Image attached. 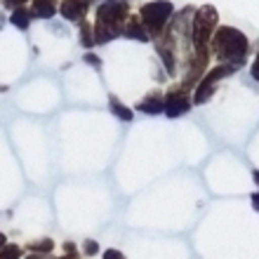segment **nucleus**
<instances>
[{
	"mask_svg": "<svg viewBox=\"0 0 259 259\" xmlns=\"http://www.w3.org/2000/svg\"><path fill=\"white\" fill-rule=\"evenodd\" d=\"M130 19V5L127 0H104L95 12V45L113 40L118 35H123V28Z\"/></svg>",
	"mask_w": 259,
	"mask_h": 259,
	"instance_id": "1",
	"label": "nucleus"
},
{
	"mask_svg": "<svg viewBox=\"0 0 259 259\" xmlns=\"http://www.w3.org/2000/svg\"><path fill=\"white\" fill-rule=\"evenodd\" d=\"M212 50L222 64L233 66L238 71L240 66H245L247 62V50H250V40L243 31L236 26H219L212 35Z\"/></svg>",
	"mask_w": 259,
	"mask_h": 259,
	"instance_id": "2",
	"label": "nucleus"
},
{
	"mask_svg": "<svg viewBox=\"0 0 259 259\" xmlns=\"http://www.w3.org/2000/svg\"><path fill=\"white\" fill-rule=\"evenodd\" d=\"M217 21H219V14L212 5H203L196 10V14H193V26H191L196 55H210V52H207V45L212 42V35L217 31Z\"/></svg>",
	"mask_w": 259,
	"mask_h": 259,
	"instance_id": "3",
	"label": "nucleus"
},
{
	"mask_svg": "<svg viewBox=\"0 0 259 259\" xmlns=\"http://www.w3.org/2000/svg\"><path fill=\"white\" fill-rule=\"evenodd\" d=\"M172 14H175V5H172L170 0H151V3L142 5L139 19H142L146 33L151 38H156V35L163 33L165 24L172 19Z\"/></svg>",
	"mask_w": 259,
	"mask_h": 259,
	"instance_id": "4",
	"label": "nucleus"
},
{
	"mask_svg": "<svg viewBox=\"0 0 259 259\" xmlns=\"http://www.w3.org/2000/svg\"><path fill=\"white\" fill-rule=\"evenodd\" d=\"M231 73H236V68L226 66V64H219V66L210 68L196 85V92H193V106H203L205 102H210L212 95H214V90H217V82L222 80V78H226V75H231Z\"/></svg>",
	"mask_w": 259,
	"mask_h": 259,
	"instance_id": "5",
	"label": "nucleus"
},
{
	"mask_svg": "<svg viewBox=\"0 0 259 259\" xmlns=\"http://www.w3.org/2000/svg\"><path fill=\"white\" fill-rule=\"evenodd\" d=\"M193 106V99L189 97V90L182 88V85H175L165 92V116L167 118H179L189 113Z\"/></svg>",
	"mask_w": 259,
	"mask_h": 259,
	"instance_id": "6",
	"label": "nucleus"
},
{
	"mask_svg": "<svg viewBox=\"0 0 259 259\" xmlns=\"http://www.w3.org/2000/svg\"><path fill=\"white\" fill-rule=\"evenodd\" d=\"M90 3H92V0H62L59 12H62V17L68 21H82L88 17Z\"/></svg>",
	"mask_w": 259,
	"mask_h": 259,
	"instance_id": "7",
	"label": "nucleus"
},
{
	"mask_svg": "<svg viewBox=\"0 0 259 259\" xmlns=\"http://www.w3.org/2000/svg\"><path fill=\"white\" fill-rule=\"evenodd\" d=\"M137 111H139V113H146V116H158V113H163L165 111V95H160V92L146 95L142 102L137 104Z\"/></svg>",
	"mask_w": 259,
	"mask_h": 259,
	"instance_id": "8",
	"label": "nucleus"
},
{
	"mask_svg": "<svg viewBox=\"0 0 259 259\" xmlns=\"http://www.w3.org/2000/svg\"><path fill=\"white\" fill-rule=\"evenodd\" d=\"M123 35L125 38H135V40H139V42H149V38H151V35L146 33V28H144L142 19H139V17H132V14H130L127 24H125V28H123Z\"/></svg>",
	"mask_w": 259,
	"mask_h": 259,
	"instance_id": "9",
	"label": "nucleus"
},
{
	"mask_svg": "<svg viewBox=\"0 0 259 259\" xmlns=\"http://www.w3.org/2000/svg\"><path fill=\"white\" fill-rule=\"evenodd\" d=\"M57 12V0H33L31 5V17L35 19H50Z\"/></svg>",
	"mask_w": 259,
	"mask_h": 259,
	"instance_id": "10",
	"label": "nucleus"
},
{
	"mask_svg": "<svg viewBox=\"0 0 259 259\" xmlns=\"http://www.w3.org/2000/svg\"><path fill=\"white\" fill-rule=\"evenodd\" d=\"M109 111L118 118V120H120V123H130V120L135 118L132 109H130V106H125V104L120 102V99H118L116 95H111V97H109Z\"/></svg>",
	"mask_w": 259,
	"mask_h": 259,
	"instance_id": "11",
	"label": "nucleus"
},
{
	"mask_svg": "<svg viewBox=\"0 0 259 259\" xmlns=\"http://www.w3.org/2000/svg\"><path fill=\"white\" fill-rule=\"evenodd\" d=\"M31 10H26V7H17V10H12V14H10V24L17 28H21V31H26L28 26H31Z\"/></svg>",
	"mask_w": 259,
	"mask_h": 259,
	"instance_id": "12",
	"label": "nucleus"
},
{
	"mask_svg": "<svg viewBox=\"0 0 259 259\" xmlns=\"http://www.w3.org/2000/svg\"><path fill=\"white\" fill-rule=\"evenodd\" d=\"M158 55H160V59H163L165 68H167V73H175L177 71V62H175V50L170 48V45H165V42H158Z\"/></svg>",
	"mask_w": 259,
	"mask_h": 259,
	"instance_id": "13",
	"label": "nucleus"
},
{
	"mask_svg": "<svg viewBox=\"0 0 259 259\" xmlns=\"http://www.w3.org/2000/svg\"><path fill=\"white\" fill-rule=\"evenodd\" d=\"M28 250H31L33 254H45V257H50V252L55 250V240L52 238L33 240V243H28Z\"/></svg>",
	"mask_w": 259,
	"mask_h": 259,
	"instance_id": "14",
	"label": "nucleus"
},
{
	"mask_svg": "<svg viewBox=\"0 0 259 259\" xmlns=\"http://www.w3.org/2000/svg\"><path fill=\"white\" fill-rule=\"evenodd\" d=\"M80 45L82 48H92L95 45V33H92V24L88 19L80 21Z\"/></svg>",
	"mask_w": 259,
	"mask_h": 259,
	"instance_id": "15",
	"label": "nucleus"
},
{
	"mask_svg": "<svg viewBox=\"0 0 259 259\" xmlns=\"http://www.w3.org/2000/svg\"><path fill=\"white\" fill-rule=\"evenodd\" d=\"M24 250L19 245H12V243H7L3 250H0V259H21Z\"/></svg>",
	"mask_w": 259,
	"mask_h": 259,
	"instance_id": "16",
	"label": "nucleus"
},
{
	"mask_svg": "<svg viewBox=\"0 0 259 259\" xmlns=\"http://www.w3.org/2000/svg\"><path fill=\"white\" fill-rule=\"evenodd\" d=\"M99 252V243H97V240H85V245H82V254H85V257H92V254H97Z\"/></svg>",
	"mask_w": 259,
	"mask_h": 259,
	"instance_id": "17",
	"label": "nucleus"
},
{
	"mask_svg": "<svg viewBox=\"0 0 259 259\" xmlns=\"http://www.w3.org/2000/svg\"><path fill=\"white\" fill-rule=\"evenodd\" d=\"M102 259H125V254L120 252V250H113V247H109V250H104V257Z\"/></svg>",
	"mask_w": 259,
	"mask_h": 259,
	"instance_id": "18",
	"label": "nucleus"
},
{
	"mask_svg": "<svg viewBox=\"0 0 259 259\" xmlns=\"http://www.w3.org/2000/svg\"><path fill=\"white\" fill-rule=\"evenodd\" d=\"M24 3H28V0H3V5H5L7 10H17V7H24Z\"/></svg>",
	"mask_w": 259,
	"mask_h": 259,
	"instance_id": "19",
	"label": "nucleus"
},
{
	"mask_svg": "<svg viewBox=\"0 0 259 259\" xmlns=\"http://www.w3.org/2000/svg\"><path fill=\"white\" fill-rule=\"evenodd\" d=\"M64 254H78V247H75V243L66 240V243H64Z\"/></svg>",
	"mask_w": 259,
	"mask_h": 259,
	"instance_id": "20",
	"label": "nucleus"
},
{
	"mask_svg": "<svg viewBox=\"0 0 259 259\" xmlns=\"http://www.w3.org/2000/svg\"><path fill=\"white\" fill-rule=\"evenodd\" d=\"M85 62H88V64H95V66H102V59H99L97 55H92V52H88V55H85Z\"/></svg>",
	"mask_w": 259,
	"mask_h": 259,
	"instance_id": "21",
	"label": "nucleus"
},
{
	"mask_svg": "<svg viewBox=\"0 0 259 259\" xmlns=\"http://www.w3.org/2000/svg\"><path fill=\"white\" fill-rule=\"evenodd\" d=\"M250 200H252V207H254V212H259V191H254L252 196H250Z\"/></svg>",
	"mask_w": 259,
	"mask_h": 259,
	"instance_id": "22",
	"label": "nucleus"
},
{
	"mask_svg": "<svg viewBox=\"0 0 259 259\" xmlns=\"http://www.w3.org/2000/svg\"><path fill=\"white\" fill-rule=\"evenodd\" d=\"M52 259H80L78 254H64V257H52Z\"/></svg>",
	"mask_w": 259,
	"mask_h": 259,
	"instance_id": "23",
	"label": "nucleus"
},
{
	"mask_svg": "<svg viewBox=\"0 0 259 259\" xmlns=\"http://www.w3.org/2000/svg\"><path fill=\"white\" fill-rule=\"evenodd\" d=\"M7 245V238H5V233H0V250Z\"/></svg>",
	"mask_w": 259,
	"mask_h": 259,
	"instance_id": "24",
	"label": "nucleus"
},
{
	"mask_svg": "<svg viewBox=\"0 0 259 259\" xmlns=\"http://www.w3.org/2000/svg\"><path fill=\"white\" fill-rule=\"evenodd\" d=\"M26 259H48V257H45V254H33V252H31Z\"/></svg>",
	"mask_w": 259,
	"mask_h": 259,
	"instance_id": "25",
	"label": "nucleus"
},
{
	"mask_svg": "<svg viewBox=\"0 0 259 259\" xmlns=\"http://www.w3.org/2000/svg\"><path fill=\"white\" fill-rule=\"evenodd\" d=\"M252 179H254V184L259 186V170H254V172H252Z\"/></svg>",
	"mask_w": 259,
	"mask_h": 259,
	"instance_id": "26",
	"label": "nucleus"
},
{
	"mask_svg": "<svg viewBox=\"0 0 259 259\" xmlns=\"http://www.w3.org/2000/svg\"><path fill=\"white\" fill-rule=\"evenodd\" d=\"M252 66H259V52H257V57H254V64Z\"/></svg>",
	"mask_w": 259,
	"mask_h": 259,
	"instance_id": "27",
	"label": "nucleus"
}]
</instances>
